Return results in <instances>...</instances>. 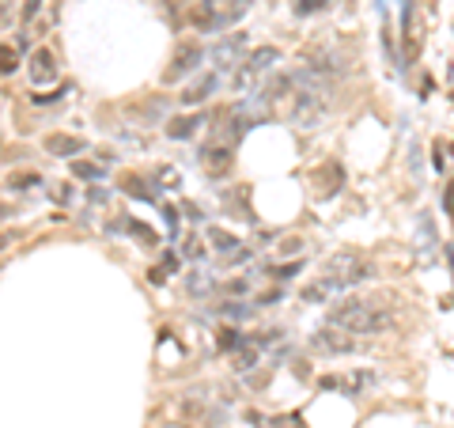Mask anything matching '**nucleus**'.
Segmentation results:
<instances>
[{"label": "nucleus", "mask_w": 454, "mask_h": 428, "mask_svg": "<svg viewBox=\"0 0 454 428\" xmlns=\"http://www.w3.org/2000/svg\"><path fill=\"white\" fill-rule=\"evenodd\" d=\"M375 277V265L367 262L363 254H356V250H340V254L326 258V277L318 280V285H311L303 292V300H326L329 292H337V288H348V285H363V280Z\"/></svg>", "instance_id": "nucleus-1"}, {"label": "nucleus", "mask_w": 454, "mask_h": 428, "mask_svg": "<svg viewBox=\"0 0 454 428\" xmlns=\"http://www.w3.org/2000/svg\"><path fill=\"white\" fill-rule=\"evenodd\" d=\"M390 322H394V314L371 300H340L337 307H329V326L356 334V337L383 334V330H390Z\"/></svg>", "instance_id": "nucleus-2"}, {"label": "nucleus", "mask_w": 454, "mask_h": 428, "mask_svg": "<svg viewBox=\"0 0 454 428\" xmlns=\"http://www.w3.org/2000/svg\"><path fill=\"white\" fill-rule=\"evenodd\" d=\"M277 61H280V50H277V46H262V50H254L246 61L239 64V69H235V80H231V87H235L239 95L254 91V87H257V80H262L265 72H269L273 64H277Z\"/></svg>", "instance_id": "nucleus-3"}, {"label": "nucleus", "mask_w": 454, "mask_h": 428, "mask_svg": "<svg viewBox=\"0 0 454 428\" xmlns=\"http://www.w3.org/2000/svg\"><path fill=\"white\" fill-rule=\"evenodd\" d=\"M311 349L322 353V357H348V353H360L363 345L356 341V334H345L337 326H326L311 337Z\"/></svg>", "instance_id": "nucleus-4"}, {"label": "nucleus", "mask_w": 454, "mask_h": 428, "mask_svg": "<svg viewBox=\"0 0 454 428\" xmlns=\"http://www.w3.org/2000/svg\"><path fill=\"white\" fill-rule=\"evenodd\" d=\"M201 57H205V50H201V42H178V50H174V57H170L167 64V72H163V84H178L182 76H190L193 69L201 64Z\"/></svg>", "instance_id": "nucleus-5"}, {"label": "nucleus", "mask_w": 454, "mask_h": 428, "mask_svg": "<svg viewBox=\"0 0 454 428\" xmlns=\"http://www.w3.org/2000/svg\"><path fill=\"white\" fill-rule=\"evenodd\" d=\"M340 186H345V171H340V163H322V167H314V175H311V193H314L318 201L337 197Z\"/></svg>", "instance_id": "nucleus-6"}, {"label": "nucleus", "mask_w": 454, "mask_h": 428, "mask_svg": "<svg viewBox=\"0 0 454 428\" xmlns=\"http://www.w3.org/2000/svg\"><path fill=\"white\" fill-rule=\"evenodd\" d=\"M242 50H246V35H231V38H224V42H216L212 46V64L220 72L227 69H239V57H242Z\"/></svg>", "instance_id": "nucleus-7"}, {"label": "nucleus", "mask_w": 454, "mask_h": 428, "mask_svg": "<svg viewBox=\"0 0 454 428\" xmlns=\"http://www.w3.org/2000/svg\"><path fill=\"white\" fill-rule=\"evenodd\" d=\"M27 76H30V84H35V87L53 84V80H57V61H53V53H50V50H35V53H30Z\"/></svg>", "instance_id": "nucleus-8"}, {"label": "nucleus", "mask_w": 454, "mask_h": 428, "mask_svg": "<svg viewBox=\"0 0 454 428\" xmlns=\"http://www.w3.org/2000/svg\"><path fill=\"white\" fill-rule=\"evenodd\" d=\"M46 152L50 156H80V152H87V141L84 136H69V133H50L46 136Z\"/></svg>", "instance_id": "nucleus-9"}, {"label": "nucleus", "mask_w": 454, "mask_h": 428, "mask_svg": "<svg viewBox=\"0 0 454 428\" xmlns=\"http://www.w3.org/2000/svg\"><path fill=\"white\" fill-rule=\"evenodd\" d=\"M201 163H205L208 175H227V167H231V144H208L201 152Z\"/></svg>", "instance_id": "nucleus-10"}, {"label": "nucleus", "mask_w": 454, "mask_h": 428, "mask_svg": "<svg viewBox=\"0 0 454 428\" xmlns=\"http://www.w3.org/2000/svg\"><path fill=\"white\" fill-rule=\"evenodd\" d=\"M208 243H216V250H220L227 262H239V258H246L242 243L231 235V231H224V228H208Z\"/></svg>", "instance_id": "nucleus-11"}, {"label": "nucleus", "mask_w": 454, "mask_h": 428, "mask_svg": "<svg viewBox=\"0 0 454 428\" xmlns=\"http://www.w3.org/2000/svg\"><path fill=\"white\" fill-rule=\"evenodd\" d=\"M201 129V114H185V118H170L167 122V136L170 141H190Z\"/></svg>", "instance_id": "nucleus-12"}, {"label": "nucleus", "mask_w": 454, "mask_h": 428, "mask_svg": "<svg viewBox=\"0 0 454 428\" xmlns=\"http://www.w3.org/2000/svg\"><path fill=\"white\" fill-rule=\"evenodd\" d=\"M216 87V76H201L193 87H185V95H182V102H190V107H197V102H205L208 99V91Z\"/></svg>", "instance_id": "nucleus-13"}, {"label": "nucleus", "mask_w": 454, "mask_h": 428, "mask_svg": "<svg viewBox=\"0 0 454 428\" xmlns=\"http://www.w3.org/2000/svg\"><path fill=\"white\" fill-rule=\"evenodd\" d=\"M121 190L133 193V197H140V201H152V197H156V193L148 190V182L136 179V175H121Z\"/></svg>", "instance_id": "nucleus-14"}, {"label": "nucleus", "mask_w": 454, "mask_h": 428, "mask_svg": "<svg viewBox=\"0 0 454 428\" xmlns=\"http://www.w3.org/2000/svg\"><path fill=\"white\" fill-rule=\"evenodd\" d=\"M125 231H129V235H133V239H140V243L156 247V231H152L148 224H140V220H129V224H125Z\"/></svg>", "instance_id": "nucleus-15"}, {"label": "nucleus", "mask_w": 454, "mask_h": 428, "mask_svg": "<svg viewBox=\"0 0 454 428\" xmlns=\"http://www.w3.org/2000/svg\"><path fill=\"white\" fill-rule=\"evenodd\" d=\"M220 349L224 353H239L242 349V334L239 330H220Z\"/></svg>", "instance_id": "nucleus-16"}, {"label": "nucleus", "mask_w": 454, "mask_h": 428, "mask_svg": "<svg viewBox=\"0 0 454 428\" xmlns=\"http://www.w3.org/2000/svg\"><path fill=\"white\" fill-rule=\"evenodd\" d=\"M174 265H178V262H174V254H167V258H163V265H156V269L148 273V277H152V285H163V280H167V273H174Z\"/></svg>", "instance_id": "nucleus-17"}, {"label": "nucleus", "mask_w": 454, "mask_h": 428, "mask_svg": "<svg viewBox=\"0 0 454 428\" xmlns=\"http://www.w3.org/2000/svg\"><path fill=\"white\" fill-rule=\"evenodd\" d=\"M72 171H76L80 179H91V182L107 175V171H102V167H95V163H84V159H76V163H72Z\"/></svg>", "instance_id": "nucleus-18"}, {"label": "nucleus", "mask_w": 454, "mask_h": 428, "mask_svg": "<svg viewBox=\"0 0 454 428\" xmlns=\"http://www.w3.org/2000/svg\"><path fill=\"white\" fill-rule=\"evenodd\" d=\"M42 179H38V175H12V179H8V186H12V190H30V186H38Z\"/></svg>", "instance_id": "nucleus-19"}, {"label": "nucleus", "mask_w": 454, "mask_h": 428, "mask_svg": "<svg viewBox=\"0 0 454 428\" xmlns=\"http://www.w3.org/2000/svg\"><path fill=\"white\" fill-rule=\"evenodd\" d=\"M19 57H15V46H0V72H12Z\"/></svg>", "instance_id": "nucleus-20"}, {"label": "nucleus", "mask_w": 454, "mask_h": 428, "mask_svg": "<svg viewBox=\"0 0 454 428\" xmlns=\"http://www.w3.org/2000/svg\"><path fill=\"white\" fill-rule=\"evenodd\" d=\"M299 269H303V262H291V265H273V269H269V277H277V280H288L291 273H299Z\"/></svg>", "instance_id": "nucleus-21"}, {"label": "nucleus", "mask_w": 454, "mask_h": 428, "mask_svg": "<svg viewBox=\"0 0 454 428\" xmlns=\"http://www.w3.org/2000/svg\"><path fill=\"white\" fill-rule=\"evenodd\" d=\"M326 4H329V0H299L296 12H299V15H311V12H322Z\"/></svg>", "instance_id": "nucleus-22"}, {"label": "nucleus", "mask_w": 454, "mask_h": 428, "mask_svg": "<svg viewBox=\"0 0 454 428\" xmlns=\"http://www.w3.org/2000/svg\"><path fill=\"white\" fill-rule=\"evenodd\" d=\"M208 288H212V280H208L205 273H193L190 277V292H208Z\"/></svg>", "instance_id": "nucleus-23"}, {"label": "nucleus", "mask_w": 454, "mask_h": 428, "mask_svg": "<svg viewBox=\"0 0 454 428\" xmlns=\"http://www.w3.org/2000/svg\"><path fill=\"white\" fill-rule=\"evenodd\" d=\"M224 314H231V319H242V314H250L246 303H224Z\"/></svg>", "instance_id": "nucleus-24"}, {"label": "nucleus", "mask_w": 454, "mask_h": 428, "mask_svg": "<svg viewBox=\"0 0 454 428\" xmlns=\"http://www.w3.org/2000/svg\"><path fill=\"white\" fill-rule=\"evenodd\" d=\"M163 216H167V231H170V235H174V231H178V208L163 205Z\"/></svg>", "instance_id": "nucleus-25"}, {"label": "nucleus", "mask_w": 454, "mask_h": 428, "mask_svg": "<svg viewBox=\"0 0 454 428\" xmlns=\"http://www.w3.org/2000/svg\"><path fill=\"white\" fill-rule=\"evenodd\" d=\"M185 254H190V258H201V254H205V247H201L197 239H190V243H185Z\"/></svg>", "instance_id": "nucleus-26"}, {"label": "nucleus", "mask_w": 454, "mask_h": 428, "mask_svg": "<svg viewBox=\"0 0 454 428\" xmlns=\"http://www.w3.org/2000/svg\"><path fill=\"white\" fill-rule=\"evenodd\" d=\"M38 4H42V0H27V4H23V19H30V15L38 12Z\"/></svg>", "instance_id": "nucleus-27"}, {"label": "nucleus", "mask_w": 454, "mask_h": 428, "mask_svg": "<svg viewBox=\"0 0 454 428\" xmlns=\"http://www.w3.org/2000/svg\"><path fill=\"white\" fill-rule=\"evenodd\" d=\"M50 193H53V197H57V201H69V190H64V186H53V190H50Z\"/></svg>", "instance_id": "nucleus-28"}, {"label": "nucleus", "mask_w": 454, "mask_h": 428, "mask_svg": "<svg viewBox=\"0 0 454 428\" xmlns=\"http://www.w3.org/2000/svg\"><path fill=\"white\" fill-rule=\"evenodd\" d=\"M451 265H454V247H451Z\"/></svg>", "instance_id": "nucleus-29"}]
</instances>
